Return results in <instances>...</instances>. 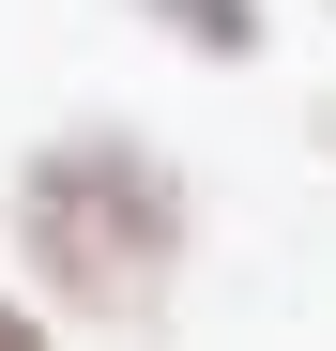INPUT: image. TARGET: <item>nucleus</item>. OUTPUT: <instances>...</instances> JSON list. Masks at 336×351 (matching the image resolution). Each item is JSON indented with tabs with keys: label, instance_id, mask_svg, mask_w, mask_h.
<instances>
[{
	"label": "nucleus",
	"instance_id": "nucleus-3",
	"mask_svg": "<svg viewBox=\"0 0 336 351\" xmlns=\"http://www.w3.org/2000/svg\"><path fill=\"white\" fill-rule=\"evenodd\" d=\"M0 351H46V306H0Z\"/></svg>",
	"mask_w": 336,
	"mask_h": 351
},
{
	"label": "nucleus",
	"instance_id": "nucleus-2",
	"mask_svg": "<svg viewBox=\"0 0 336 351\" xmlns=\"http://www.w3.org/2000/svg\"><path fill=\"white\" fill-rule=\"evenodd\" d=\"M138 16L168 46H199V62H245V46H260V0H138Z\"/></svg>",
	"mask_w": 336,
	"mask_h": 351
},
{
	"label": "nucleus",
	"instance_id": "nucleus-1",
	"mask_svg": "<svg viewBox=\"0 0 336 351\" xmlns=\"http://www.w3.org/2000/svg\"><path fill=\"white\" fill-rule=\"evenodd\" d=\"M0 229H16L31 306H62V321H153L168 290H184L199 199H184V168L138 123H62V138H31Z\"/></svg>",
	"mask_w": 336,
	"mask_h": 351
},
{
	"label": "nucleus",
	"instance_id": "nucleus-4",
	"mask_svg": "<svg viewBox=\"0 0 336 351\" xmlns=\"http://www.w3.org/2000/svg\"><path fill=\"white\" fill-rule=\"evenodd\" d=\"M306 138H321V153H336V92H321V107H306Z\"/></svg>",
	"mask_w": 336,
	"mask_h": 351
}]
</instances>
